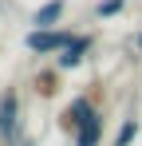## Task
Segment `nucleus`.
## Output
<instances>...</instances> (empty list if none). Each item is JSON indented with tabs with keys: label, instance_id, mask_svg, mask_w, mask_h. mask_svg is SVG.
<instances>
[{
	"label": "nucleus",
	"instance_id": "obj_1",
	"mask_svg": "<svg viewBox=\"0 0 142 146\" xmlns=\"http://www.w3.org/2000/svg\"><path fill=\"white\" fill-rule=\"evenodd\" d=\"M71 36L75 32H67V28H32L24 36V48L32 51V55H59V51L67 48Z\"/></svg>",
	"mask_w": 142,
	"mask_h": 146
},
{
	"label": "nucleus",
	"instance_id": "obj_2",
	"mask_svg": "<svg viewBox=\"0 0 142 146\" xmlns=\"http://www.w3.org/2000/svg\"><path fill=\"white\" fill-rule=\"evenodd\" d=\"M20 91L16 87H4L0 91V138H20Z\"/></svg>",
	"mask_w": 142,
	"mask_h": 146
},
{
	"label": "nucleus",
	"instance_id": "obj_3",
	"mask_svg": "<svg viewBox=\"0 0 142 146\" xmlns=\"http://www.w3.org/2000/svg\"><path fill=\"white\" fill-rule=\"evenodd\" d=\"M95 48V36L87 32H75L67 40V48L59 51V59H55V67H63V71H75V67H83V59H87V51Z\"/></svg>",
	"mask_w": 142,
	"mask_h": 146
},
{
	"label": "nucleus",
	"instance_id": "obj_4",
	"mask_svg": "<svg viewBox=\"0 0 142 146\" xmlns=\"http://www.w3.org/2000/svg\"><path fill=\"white\" fill-rule=\"evenodd\" d=\"M95 111H99V107H95V99H91V95H75L67 107H63V115H59V126H63L67 134H75V130H79L83 122L91 119Z\"/></svg>",
	"mask_w": 142,
	"mask_h": 146
},
{
	"label": "nucleus",
	"instance_id": "obj_5",
	"mask_svg": "<svg viewBox=\"0 0 142 146\" xmlns=\"http://www.w3.org/2000/svg\"><path fill=\"white\" fill-rule=\"evenodd\" d=\"M59 75H63V67H44V71L32 75V91L40 99H55L59 95Z\"/></svg>",
	"mask_w": 142,
	"mask_h": 146
},
{
	"label": "nucleus",
	"instance_id": "obj_6",
	"mask_svg": "<svg viewBox=\"0 0 142 146\" xmlns=\"http://www.w3.org/2000/svg\"><path fill=\"white\" fill-rule=\"evenodd\" d=\"M63 12H67V0H47L32 12V28H55L63 20Z\"/></svg>",
	"mask_w": 142,
	"mask_h": 146
},
{
	"label": "nucleus",
	"instance_id": "obj_7",
	"mask_svg": "<svg viewBox=\"0 0 142 146\" xmlns=\"http://www.w3.org/2000/svg\"><path fill=\"white\" fill-rule=\"evenodd\" d=\"M99 138H103V111H95L91 119L75 130V146H99Z\"/></svg>",
	"mask_w": 142,
	"mask_h": 146
},
{
	"label": "nucleus",
	"instance_id": "obj_8",
	"mask_svg": "<svg viewBox=\"0 0 142 146\" xmlns=\"http://www.w3.org/2000/svg\"><path fill=\"white\" fill-rule=\"evenodd\" d=\"M138 138V119L130 115V119H122V126H118V134H115V146H130Z\"/></svg>",
	"mask_w": 142,
	"mask_h": 146
},
{
	"label": "nucleus",
	"instance_id": "obj_9",
	"mask_svg": "<svg viewBox=\"0 0 142 146\" xmlns=\"http://www.w3.org/2000/svg\"><path fill=\"white\" fill-rule=\"evenodd\" d=\"M122 4H126V0H99V4H95V16H99V20L118 16V12H122Z\"/></svg>",
	"mask_w": 142,
	"mask_h": 146
},
{
	"label": "nucleus",
	"instance_id": "obj_10",
	"mask_svg": "<svg viewBox=\"0 0 142 146\" xmlns=\"http://www.w3.org/2000/svg\"><path fill=\"white\" fill-rule=\"evenodd\" d=\"M0 146H20V138H0Z\"/></svg>",
	"mask_w": 142,
	"mask_h": 146
},
{
	"label": "nucleus",
	"instance_id": "obj_11",
	"mask_svg": "<svg viewBox=\"0 0 142 146\" xmlns=\"http://www.w3.org/2000/svg\"><path fill=\"white\" fill-rule=\"evenodd\" d=\"M134 48H138V51H142V32H138V36H134Z\"/></svg>",
	"mask_w": 142,
	"mask_h": 146
}]
</instances>
